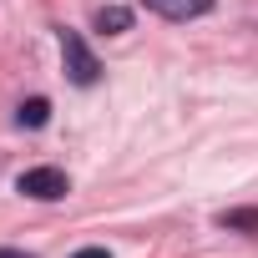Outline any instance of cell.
<instances>
[{"instance_id": "cell-1", "label": "cell", "mask_w": 258, "mask_h": 258, "mask_svg": "<svg viewBox=\"0 0 258 258\" xmlns=\"http://www.w3.org/2000/svg\"><path fill=\"white\" fill-rule=\"evenodd\" d=\"M61 61H66V76H71L76 86H91V81L101 76V66H96L91 46H86L76 31H61Z\"/></svg>"}, {"instance_id": "cell-8", "label": "cell", "mask_w": 258, "mask_h": 258, "mask_svg": "<svg viewBox=\"0 0 258 258\" xmlns=\"http://www.w3.org/2000/svg\"><path fill=\"white\" fill-rule=\"evenodd\" d=\"M0 258H31V253H21V248H0Z\"/></svg>"}, {"instance_id": "cell-4", "label": "cell", "mask_w": 258, "mask_h": 258, "mask_svg": "<svg viewBox=\"0 0 258 258\" xmlns=\"http://www.w3.org/2000/svg\"><path fill=\"white\" fill-rule=\"evenodd\" d=\"M126 26H132V11H126V6H101L96 11V31L101 36H121Z\"/></svg>"}, {"instance_id": "cell-7", "label": "cell", "mask_w": 258, "mask_h": 258, "mask_svg": "<svg viewBox=\"0 0 258 258\" xmlns=\"http://www.w3.org/2000/svg\"><path fill=\"white\" fill-rule=\"evenodd\" d=\"M71 258H111L106 248H81V253H71Z\"/></svg>"}, {"instance_id": "cell-5", "label": "cell", "mask_w": 258, "mask_h": 258, "mask_svg": "<svg viewBox=\"0 0 258 258\" xmlns=\"http://www.w3.org/2000/svg\"><path fill=\"white\" fill-rule=\"evenodd\" d=\"M16 121H21V126H31V132H36V126H46V121H51V101H46V96H31V101H21Z\"/></svg>"}, {"instance_id": "cell-6", "label": "cell", "mask_w": 258, "mask_h": 258, "mask_svg": "<svg viewBox=\"0 0 258 258\" xmlns=\"http://www.w3.org/2000/svg\"><path fill=\"white\" fill-rule=\"evenodd\" d=\"M218 223H223V228H243V233H258V208H228Z\"/></svg>"}, {"instance_id": "cell-2", "label": "cell", "mask_w": 258, "mask_h": 258, "mask_svg": "<svg viewBox=\"0 0 258 258\" xmlns=\"http://www.w3.org/2000/svg\"><path fill=\"white\" fill-rule=\"evenodd\" d=\"M26 198H36V203H56V198H66L71 192V182H66V172L61 167H31V172H21V182H16Z\"/></svg>"}, {"instance_id": "cell-3", "label": "cell", "mask_w": 258, "mask_h": 258, "mask_svg": "<svg viewBox=\"0 0 258 258\" xmlns=\"http://www.w3.org/2000/svg\"><path fill=\"white\" fill-rule=\"evenodd\" d=\"M142 6L157 11V16H167V21H198V16L213 11V0H142Z\"/></svg>"}]
</instances>
